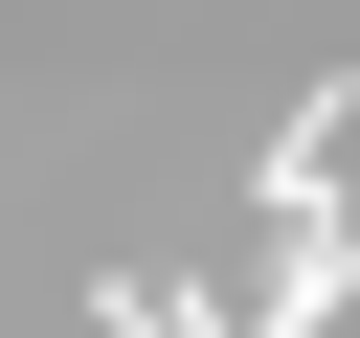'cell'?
Returning a JSON list of instances; mask_svg holds the SVG:
<instances>
[{
	"label": "cell",
	"mask_w": 360,
	"mask_h": 338,
	"mask_svg": "<svg viewBox=\"0 0 360 338\" xmlns=\"http://www.w3.org/2000/svg\"><path fill=\"white\" fill-rule=\"evenodd\" d=\"M338 135H360V68H338V90H315V113H292V135H270V225H292V203H315V180H338Z\"/></svg>",
	"instance_id": "cell-1"
}]
</instances>
